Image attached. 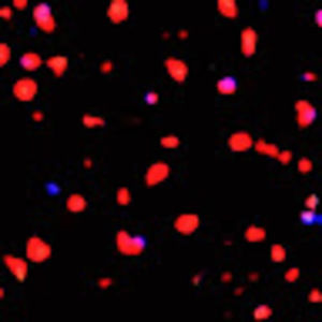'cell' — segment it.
Masks as SVG:
<instances>
[{"mask_svg": "<svg viewBox=\"0 0 322 322\" xmlns=\"http://www.w3.org/2000/svg\"><path fill=\"white\" fill-rule=\"evenodd\" d=\"M33 17L38 28L45 34H52L56 29V21L52 13L51 5L45 2L38 3L33 10Z\"/></svg>", "mask_w": 322, "mask_h": 322, "instance_id": "6da1fadb", "label": "cell"}, {"mask_svg": "<svg viewBox=\"0 0 322 322\" xmlns=\"http://www.w3.org/2000/svg\"><path fill=\"white\" fill-rule=\"evenodd\" d=\"M52 248L39 236H32L29 238L26 244V254L27 258L36 263L43 262L51 257Z\"/></svg>", "mask_w": 322, "mask_h": 322, "instance_id": "7a4b0ae2", "label": "cell"}, {"mask_svg": "<svg viewBox=\"0 0 322 322\" xmlns=\"http://www.w3.org/2000/svg\"><path fill=\"white\" fill-rule=\"evenodd\" d=\"M12 92L17 100L30 102L38 94V84L32 77H23L14 83Z\"/></svg>", "mask_w": 322, "mask_h": 322, "instance_id": "3957f363", "label": "cell"}, {"mask_svg": "<svg viewBox=\"0 0 322 322\" xmlns=\"http://www.w3.org/2000/svg\"><path fill=\"white\" fill-rule=\"evenodd\" d=\"M117 245L123 252L130 254V253H139L143 248H145V238L143 236H136V238H130L124 231L119 232L117 235Z\"/></svg>", "mask_w": 322, "mask_h": 322, "instance_id": "277c9868", "label": "cell"}, {"mask_svg": "<svg viewBox=\"0 0 322 322\" xmlns=\"http://www.w3.org/2000/svg\"><path fill=\"white\" fill-rule=\"evenodd\" d=\"M3 261L5 266L11 271V274L13 275L17 281L23 283L26 279L28 273L27 262L24 261L22 258L11 256V254H5L3 257Z\"/></svg>", "mask_w": 322, "mask_h": 322, "instance_id": "5b68a950", "label": "cell"}, {"mask_svg": "<svg viewBox=\"0 0 322 322\" xmlns=\"http://www.w3.org/2000/svg\"><path fill=\"white\" fill-rule=\"evenodd\" d=\"M166 66L169 74L171 75L174 80L179 82H183L185 80L188 74V67L183 60L176 59L174 57H169L166 62Z\"/></svg>", "mask_w": 322, "mask_h": 322, "instance_id": "8992f818", "label": "cell"}, {"mask_svg": "<svg viewBox=\"0 0 322 322\" xmlns=\"http://www.w3.org/2000/svg\"><path fill=\"white\" fill-rule=\"evenodd\" d=\"M129 14V8L128 3L123 0H118V1H112L111 4L108 5L107 10V16L113 23L119 24L120 22L125 21Z\"/></svg>", "mask_w": 322, "mask_h": 322, "instance_id": "52a82bcc", "label": "cell"}, {"mask_svg": "<svg viewBox=\"0 0 322 322\" xmlns=\"http://www.w3.org/2000/svg\"><path fill=\"white\" fill-rule=\"evenodd\" d=\"M169 174V167L163 162H157L151 166L146 174V181L150 186H154L161 180L166 179Z\"/></svg>", "mask_w": 322, "mask_h": 322, "instance_id": "ba28073f", "label": "cell"}, {"mask_svg": "<svg viewBox=\"0 0 322 322\" xmlns=\"http://www.w3.org/2000/svg\"><path fill=\"white\" fill-rule=\"evenodd\" d=\"M199 226V218L196 215H181L175 221V228L179 232L189 234Z\"/></svg>", "mask_w": 322, "mask_h": 322, "instance_id": "9c48e42d", "label": "cell"}, {"mask_svg": "<svg viewBox=\"0 0 322 322\" xmlns=\"http://www.w3.org/2000/svg\"><path fill=\"white\" fill-rule=\"evenodd\" d=\"M68 64H69L68 57L63 56V55H54V56H51L46 59L47 68L53 71L54 75H55L56 77L63 76L67 68H68Z\"/></svg>", "mask_w": 322, "mask_h": 322, "instance_id": "30bf717a", "label": "cell"}, {"mask_svg": "<svg viewBox=\"0 0 322 322\" xmlns=\"http://www.w3.org/2000/svg\"><path fill=\"white\" fill-rule=\"evenodd\" d=\"M20 64L26 71H36L43 64V60L38 53L27 52L21 56Z\"/></svg>", "mask_w": 322, "mask_h": 322, "instance_id": "8fae6325", "label": "cell"}, {"mask_svg": "<svg viewBox=\"0 0 322 322\" xmlns=\"http://www.w3.org/2000/svg\"><path fill=\"white\" fill-rule=\"evenodd\" d=\"M254 43H256V35L250 28L245 29L242 34V51L245 55L249 56L254 52Z\"/></svg>", "mask_w": 322, "mask_h": 322, "instance_id": "7c38bea8", "label": "cell"}, {"mask_svg": "<svg viewBox=\"0 0 322 322\" xmlns=\"http://www.w3.org/2000/svg\"><path fill=\"white\" fill-rule=\"evenodd\" d=\"M238 88V82L233 76H224L217 83L218 92L222 95H232Z\"/></svg>", "mask_w": 322, "mask_h": 322, "instance_id": "4fadbf2b", "label": "cell"}, {"mask_svg": "<svg viewBox=\"0 0 322 322\" xmlns=\"http://www.w3.org/2000/svg\"><path fill=\"white\" fill-rule=\"evenodd\" d=\"M229 145L233 150H244L249 147L250 145V139H249L248 135L245 133H236L231 137Z\"/></svg>", "mask_w": 322, "mask_h": 322, "instance_id": "5bb4252c", "label": "cell"}, {"mask_svg": "<svg viewBox=\"0 0 322 322\" xmlns=\"http://www.w3.org/2000/svg\"><path fill=\"white\" fill-rule=\"evenodd\" d=\"M67 208L72 213H80L86 208V201L85 199L81 196V194L73 193L68 198L66 201Z\"/></svg>", "mask_w": 322, "mask_h": 322, "instance_id": "9a60e30c", "label": "cell"}, {"mask_svg": "<svg viewBox=\"0 0 322 322\" xmlns=\"http://www.w3.org/2000/svg\"><path fill=\"white\" fill-rule=\"evenodd\" d=\"M218 9L223 16L229 17V19H233L238 14V8L234 1H219Z\"/></svg>", "mask_w": 322, "mask_h": 322, "instance_id": "2e32d148", "label": "cell"}, {"mask_svg": "<svg viewBox=\"0 0 322 322\" xmlns=\"http://www.w3.org/2000/svg\"><path fill=\"white\" fill-rule=\"evenodd\" d=\"M301 221L305 226H313L316 223H320L321 217L316 214L313 211H304L301 213Z\"/></svg>", "mask_w": 322, "mask_h": 322, "instance_id": "e0dca14e", "label": "cell"}, {"mask_svg": "<svg viewBox=\"0 0 322 322\" xmlns=\"http://www.w3.org/2000/svg\"><path fill=\"white\" fill-rule=\"evenodd\" d=\"M0 65L3 67L11 59V48L7 43L0 44Z\"/></svg>", "mask_w": 322, "mask_h": 322, "instance_id": "ac0fdd59", "label": "cell"}, {"mask_svg": "<svg viewBox=\"0 0 322 322\" xmlns=\"http://www.w3.org/2000/svg\"><path fill=\"white\" fill-rule=\"evenodd\" d=\"M83 123L85 126H87L88 128H93L95 126H102L105 124L102 118L100 117H95V116H90V115H85L83 117Z\"/></svg>", "mask_w": 322, "mask_h": 322, "instance_id": "d6986e66", "label": "cell"}, {"mask_svg": "<svg viewBox=\"0 0 322 322\" xmlns=\"http://www.w3.org/2000/svg\"><path fill=\"white\" fill-rule=\"evenodd\" d=\"M161 144L163 145V146L165 147H168V148H173V147H176L178 146V145L179 144V139L174 137V136H170V137H166V138H163L161 140Z\"/></svg>", "mask_w": 322, "mask_h": 322, "instance_id": "ffe728a7", "label": "cell"}, {"mask_svg": "<svg viewBox=\"0 0 322 322\" xmlns=\"http://www.w3.org/2000/svg\"><path fill=\"white\" fill-rule=\"evenodd\" d=\"M130 200V194L127 189H120L117 193V201L121 203V205H126L129 203Z\"/></svg>", "mask_w": 322, "mask_h": 322, "instance_id": "44dd1931", "label": "cell"}, {"mask_svg": "<svg viewBox=\"0 0 322 322\" xmlns=\"http://www.w3.org/2000/svg\"><path fill=\"white\" fill-rule=\"evenodd\" d=\"M0 16L2 17L3 20H11L12 16H13V11L8 5H4L1 9H0Z\"/></svg>", "mask_w": 322, "mask_h": 322, "instance_id": "7402d4cb", "label": "cell"}, {"mask_svg": "<svg viewBox=\"0 0 322 322\" xmlns=\"http://www.w3.org/2000/svg\"><path fill=\"white\" fill-rule=\"evenodd\" d=\"M145 101H146L148 105H155L158 101V95L155 92H149L144 97Z\"/></svg>", "mask_w": 322, "mask_h": 322, "instance_id": "603a6c76", "label": "cell"}, {"mask_svg": "<svg viewBox=\"0 0 322 322\" xmlns=\"http://www.w3.org/2000/svg\"><path fill=\"white\" fill-rule=\"evenodd\" d=\"M13 5H14V8L17 10H24L27 8L28 0H14Z\"/></svg>", "mask_w": 322, "mask_h": 322, "instance_id": "cb8c5ba5", "label": "cell"}, {"mask_svg": "<svg viewBox=\"0 0 322 322\" xmlns=\"http://www.w3.org/2000/svg\"><path fill=\"white\" fill-rule=\"evenodd\" d=\"M306 203L308 204V206H311V208H315V206H317L318 199H317V197L315 196V194H313V196L307 200ZM307 204H306V205H307Z\"/></svg>", "mask_w": 322, "mask_h": 322, "instance_id": "d4e9b609", "label": "cell"}, {"mask_svg": "<svg viewBox=\"0 0 322 322\" xmlns=\"http://www.w3.org/2000/svg\"><path fill=\"white\" fill-rule=\"evenodd\" d=\"M32 117H33L34 120H36V121H41V120H43L44 115H43V113L40 112V111H36V112H34V113L32 114Z\"/></svg>", "mask_w": 322, "mask_h": 322, "instance_id": "484cf974", "label": "cell"}]
</instances>
